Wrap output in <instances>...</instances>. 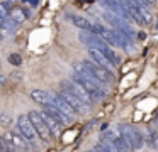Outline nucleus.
Masks as SVG:
<instances>
[{
  "label": "nucleus",
  "instance_id": "nucleus-2",
  "mask_svg": "<svg viewBox=\"0 0 158 152\" xmlns=\"http://www.w3.org/2000/svg\"><path fill=\"white\" fill-rule=\"evenodd\" d=\"M73 80H75L77 83L82 84V86L85 88V90L89 91L94 98H104V96H106V90H104V86L100 84V81L95 80V78L85 76V74H77L75 73Z\"/></svg>",
  "mask_w": 158,
  "mask_h": 152
},
{
  "label": "nucleus",
  "instance_id": "nucleus-23",
  "mask_svg": "<svg viewBox=\"0 0 158 152\" xmlns=\"http://www.w3.org/2000/svg\"><path fill=\"white\" fill-rule=\"evenodd\" d=\"M117 2H119L126 10H129L131 7H134V2H133V0H117ZM127 14H129V12H127Z\"/></svg>",
  "mask_w": 158,
  "mask_h": 152
},
{
  "label": "nucleus",
  "instance_id": "nucleus-3",
  "mask_svg": "<svg viewBox=\"0 0 158 152\" xmlns=\"http://www.w3.org/2000/svg\"><path fill=\"white\" fill-rule=\"evenodd\" d=\"M82 64L87 68V71L90 73V76H94L95 80H99L100 83H110L114 80V73L109 69H106L104 66H100L95 61H82Z\"/></svg>",
  "mask_w": 158,
  "mask_h": 152
},
{
  "label": "nucleus",
  "instance_id": "nucleus-8",
  "mask_svg": "<svg viewBox=\"0 0 158 152\" xmlns=\"http://www.w3.org/2000/svg\"><path fill=\"white\" fill-rule=\"evenodd\" d=\"M4 138L7 140L9 145H12V147L15 149V150H17V149H21V150H27L29 149L27 138H26L21 132H7V134L4 135Z\"/></svg>",
  "mask_w": 158,
  "mask_h": 152
},
{
  "label": "nucleus",
  "instance_id": "nucleus-13",
  "mask_svg": "<svg viewBox=\"0 0 158 152\" xmlns=\"http://www.w3.org/2000/svg\"><path fill=\"white\" fill-rule=\"evenodd\" d=\"M89 54H90V57H92V61L99 63L100 66H104L106 69L112 71L114 64L110 63V61H109V57H107L104 53H100V51H99V49H95V47H89Z\"/></svg>",
  "mask_w": 158,
  "mask_h": 152
},
{
  "label": "nucleus",
  "instance_id": "nucleus-6",
  "mask_svg": "<svg viewBox=\"0 0 158 152\" xmlns=\"http://www.w3.org/2000/svg\"><path fill=\"white\" fill-rule=\"evenodd\" d=\"M121 134H123V137L126 138V142L129 144V149L138 150V149L143 147V137H141V134L138 130L127 127V125H123V127H121Z\"/></svg>",
  "mask_w": 158,
  "mask_h": 152
},
{
  "label": "nucleus",
  "instance_id": "nucleus-1",
  "mask_svg": "<svg viewBox=\"0 0 158 152\" xmlns=\"http://www.w3.org/2000/svg\"><path fill=\"white\" fill-rule=\"evenodd\" d=\"M80 41H82L83 44H87L89 47H95V49H99L100 53H104L114 66H117V64L121 63L119 54L114 53V51L110 49V46L99 36V34H94V32H90V30H82V32H80Z\"/></svg>",
  "mask_w": 158,
  "mask_h": 152
},
{
  "label": "nucleus",
  "instance_id": "nucleus-21",
  "mask_svg": "<svg viewBox=\"0 0 158 152\" xmlns=\"http://www.w3.org/2000/svg\"><path fill=\"white\" fill-rule=\"evenodd\" d=\"M9 63L12 64V66H21L22 64V57L19 56V54H10V56H9Z\"/></svg>",
  "mask_w": 158,
  "mask_h": 152
},
{
  "label": "nucleus",
  "instance_id": "nucleus-14",
  "mask_svg": "<svg viewBox=\"0 0 158 152\" xmlns=\"http://www.w3.org/2000/svg\"><path fill=\"white\" fill-rule=\"evenodd\" d=\"M41 117H43V120L46 122V125H48V128L51 130L53 135H60V134H61V128H63L61 122H58L56 118H53L51 115H48L46 111H41Z\"/></svg>",
  "mask_w": 158,
  "mask_h": 152
},
{
  "label": "nucleus",
  "instance_id": "nucleus-15",
  "mask_svg": "<svg viewBox=\"0 0 158 152\" xmlns=\"http://www.w3.org/2000/svg\"><path fill=\"white\" fill-rule=\"evenodd\" d=\"M43 111H46L48 115H51L53 118H56L58 122H61L63 125H65L66 122H68V118H66L65 115H63L61 111H60L58 108L55 107V105H43Z\"/></svg>",
  "mask_w": 158,
  "mask_h": 152
},
{
  "label": "nucleus",
  "instance_id": "nucleus-16",
  "mask_svg": "<svg viewBox=\"0 0 158 152\" xmlns=\"http://www.w3.org/2000/svg\"><path fill=\"white\" fill-rule=\"evenodd\" d=\"M10 17L15 24H22L29 17V10L21 9V7H12L10 9Z\"/></svg>",
  "mask_w": 158,
  "mask_h": 152
},
{
  "label": "nucleus",
  "instance_id": "nucleus-18",
  "mask_svg": "<svg viewBox=\"0 0 158 152\" xmlns=\"http://www.w3.org/2000/svg\"><path fill=\"white\" fill-rule=\"evenodd\" d=\"M110 145L114 147V150H129V144H127L126 138L123 137V134L117 135V137L110 142Z\"/></svg>",
  "mask_w": 158,
  "mask_h": 152
},
{
  "label": "nucleus",
  "instance_id": "nucleus-25",
  "mask_svg": "<svg viewBox=\"0 0 158 152\" xmlns=\"http://www.w3.org/2000/svg\"><path fill=\"white\" fill-rule=\"evenodd\" d=\"M2 83H5V76H0V84Z\"/></svg>",
  "mask_w": 158,
  "mask_h": 152
},
{
  "label": "nucleus",
  "instance_id": "nucleus-11",
  "mask_svg": "<svg viewBox=\"0 0 158 152\" xmlns=\"http://www.w3.org/2000/svg\"><path fill=\"white\" fill-rule=\"evenodd\" d=\"M100 2H102L104 7H106L109 12H112L114 15L121 17V19H124V20H133V19H131V15L127 14V10L124 9L117 0H100Z\"/></svg>",
  "mask_w": 158,
  "mask_h": 152
},
{
  "label": "nucleus",
  "instance_id": "nucleus-4",
  "mask_svg": "<svg viewBox=\"0 0 158 152\" xmlns=\"http://www.w3.org/2000/svg\"><path fill=\"white\" fill-rule=\"evenodd\" d=\"M61 88H63V90H66V91H70V93H73L75 96H78L80 100H82L83 103H87L89 107L94 103V100H95V98H94L92 95H90L80 83H77L75 80H65V81H61Z\"/></svg>",
  "mask_w": 158,
  "mask_h": 152
},
{
  "label": "nucleus",
  "instance_id": "nucleus-12",
  "mask_svg": "<svg viewBox=\"0 0 158 152\" xmlns=\"http://www.w3.org/2000/svg\"><path fill=\"white\" fill-rule=\"evenodd\" d=\"M31 98L39 105H55V93H49L44 90H32Z\"/></svg>",
  "mask_w": 158,
  "mask_h": 152
},
{
  "label": "nucleus",
  "instance_id": "nucleus-19",
  "mask_svg": "<svg viewBox=\"0 0 158 152\" xmlns=\"http://www.w3.org/2000/svg\"><path fill=\"white\" fill-rule=\"evenodd\" d=\"M10 3L7 2V0H5V2H0V17H2V19H5V17H9L10 15Z\"/></svg>",
  "mask_w": 158,
  "mask_h": 152
},
{
  "label": "nucleus",
  "instance_id": "nucleus-27",
  "mask_svg": "<svg viewBox=\"0 0 158 152\" xmlns=\"http://www.w3.org/2000/svg\"><path fill=\"white\" fill-rule=\"evenodd\" d=\"M7 2H9V0H7Z\"/></svg>",
  "mask_w": 158,
  "mask_h": 152
},
{
  "label": "nucleus",
  "instance_id": "nucleus-17",
  "mask_svg": "<svg viewBox=\"0 0 158 152\" xmlns=\"http://www.w3.org/2000/svg\"><path fill=\"white\" fill-rule=\"evenodd\" d=\"M68 20H72V22L75 24L77 27H80L82 30H92V22H89L87 19H83V17H80V15L70 14V15H68Z\"/></svg>",
  "mask_w": 158,
  "mask_h": 152
},
{
  "label": "nucleus",
  "instance_id": "nucleus-5",
  "mask_svg": "<svg viewBox=\"0 0 158 152\" xmlns=\"http://www.w3.org/2000/svg\"><path fill=\"white\" fill-rule=\"evenodd\" d=\"M29 118H31L32 125H34V130L36 134H38V137L41 138V140L44 142H51V130L48 128V125H46V122L43 120L41 113H38V111H29Z\"/></svg>",
  "mask_w": 158,
  "mask_h": 152
},
{
  "label": "nucleus",
  "instance_id": "nucleus-7",
  "mask_svg": "<svg viewBox=\"0 0 158 152\" xmlns=\"http://www.w3.org/2000/svg\"><path fill=\"white\" fill-rule=\"evenodd\" d=\"M17 130L21 132L27 140H34L36 135H38L36 130H34V125H32L31 118H29L27 115H21V117H17Z\"/></svg>",
  "mask_w": 158,
  "mask_h": 152
},
{
  "label": "nucleus",
  "instance_id": "nucleus-26",
  "mask_svg": "<svg viewBox=\"0 0 158 152\" xmlns=\"http://www.w3.org/2000/svg\"><path fill=\"white\" fill-rule=\"evenodd\" d=\"M0 24H2V17H0Z\"/></svg>",
  "mask_w": 158,
  "mask_h": 152
},
{
  "label": "nucleus",
  "instance_id": "nucleus-9",
  "mask_svg": "<svg viewBox=\"0 0 158 152\" xmlns=\"http://www.w3.org/2000/svg\"><path fill=\"white\" fill-rule=\"evenodd\" d=\"M55 107L58 108L60 111H61L63 115H65L66 118H68V122H73L75 120V115H77V111L73 110L72 107H70V103L65 100V98L60 95V91H56L55 93Z\"/></svg>",
  "mask_w": 158,
  "mask_h": 152
},
{
  "label": "nucleus",
  "instance_id": "nucleus-10",
  "mask_svg": "<svg viewBox=\"0 0 158 152\" xmlns=\"http://www.w3.org/2000/svg\"><path fill=\"white\" fill-rule=\"evenodd\" d=\"M60 95H61V96L65 98L66 101H68L70 107H72L73 110L77 111V113H87V111H89V105L83 103V101L80 100L78 96H75L73 93H70V91L63 90V91H60Z\"/></svg>",
  "mask_w": 158,
  "mask_h": 152
},
{
  "label": "nucleus",
  "instance_id": "nucleus-22",
  "mask_svg": "<svg viewBox=\"0 0 158 152\" xmlns=\"http://www.w3.org/2000/svg\"><path fill=\"white\" fill-rule=\"evenodd\" d=\"M0 150H2V152H4V150H15V149L14 147H12V145H9L7 144V140H5V138L4 137H0Z\"/></svg>",
  "mask_w": 158,
  "mask_h": 152
},
{
  "label": "nucleus",
  "instance_id": "nucleus-20",
  "mask_svg": "<svg viewBox=\"0 0 158 152\" xmlns=\"http://www.w3.org/2000/svg\"><path fill=\"white\" fill-rule=\"evenodd\" d=\"M12 120H14V118H12L10 113H7V111L0 113V125H2V127H10Z\"/></svg>",
  "mask_w": 158,
  "mask_h": 152
},
{
  "label": "nucleus",
  "instance_id": "nucleus-24",
  "mask_svg": "<svg viewBox=\"0 0 158 152\" xmlns=\"http://www.w3.org/2000/svg\"><path fill=\"white\" fill-rule=\"evenodd\" d=\"M26 2H29V3H32V5H36V3H38V0H26Z\"/></svg>",
  "mask_w": 158,
  "mask_h": 152
}]
</instances>
